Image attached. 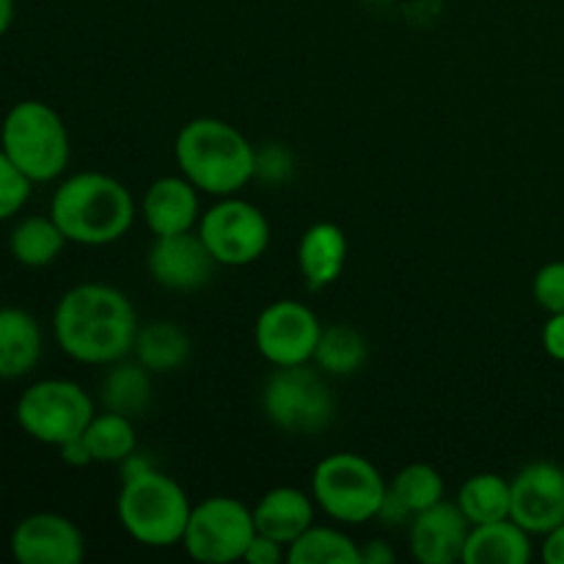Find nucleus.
<instances>
[{
	"label": "nucleus",
	"instance_id": "obj_1",
	"mask_svg": "<svg viewBox=\"0 0 564 564\" xmlns=\"http://www.w3.org/2000/svg\"><path fill=\"white\" fill-rule=\"evenodd\" d=\"M138 314L130 297L108 284L72 286L53 314L55 341L69 358L110 367L132 352Z\"/></svg>",
	"mask_w": 564,
	"mask_h": 564
},
{
	"label": "nucleus",
	"instance_id": "obj_2",
	"mask_svg": "<svg viewBox=\"0 0 564 564\" xmlns=\"http://www.w3.org/2000/svg\"><path fill=\"white\" fill-rule=\"evenodd\" d=\"M182 176L207 196H235L257 176V149L229 121L193 119L174 143Z\"/></svg>",
	"mask_w": 564,
	"mask_h": 564
},
{
	"label": "nucleus",
	"instance_id": "obj_3",
	"mask_svg": "<svg viewBox=\"0 0 564 564\" xmlns=\"http://www.w3.org/2000/svg\"><path fill=\"white\" fill-rule=\"evenodd\" d=\"M50 218L77 246H110L135 220L132 193L119 180L99 171L75 174L55 191Z\"/></svg>",
	"mask_w": 564,
	"mask_h": 564
},
{
	"label": "nucleus",
	"instance_id": "obj_4",
	"mask_svg": "<svg viewBox=\"0 0 564 564\" xmlns=\"http://www.w3.org/2000/svg\"><path fill=\"white\" fill-rule=\"evenodd\" d=\"M191 510L193 505L182 485L154 466L127 477L116 501L121 529L149 549H171L182 543Z\"/></svg>",
	"mask_w": 564,
	"mask_h": 564
},
{
	"label": "nucleus",
	"instance_id": "obj_5",
	"mask_svg": "<svg viewBox=\"0 0 564 564\" xmlns=\"http://www.w3.org/2000/svg\"><path fill=\"white\" fill-rule=\"evenodd\" d=\"M0 147L31 182L58 180L69 165V132L50 105L17 102L3 119Z\"/></svg>",
	"mask_w": 564,
	"mask_h": 564
},
{
	"label": "nucleus",
	"instance_id": "obj_6",
	"mask_svg": "<svg viewBox=\"0 0 564 564\" xmlns=\"http://www.w3.org/2000/svg\"><path fill=\"white\" fill-rule=\"evenodd\" d=\"M386 490L378 468L352 452L328 455L317 463L312 477L314 501L339 523H367L378 518Z\"/></svg>",
	"mask_w": 564,
	"mask_h": 564
},
{
	"label": "nucleus",
	"instance_id": "obj_7",
	"mask_svg": "<svg viewBox=\"0 0 564 564\" xmlns=\"http://www.w3.org/2000/svg\"><path fill=\"white\" fill-rule=\"evenodd\" d=\"M262 411L270 424L292 435H312L336 416V400L317 369L306 364L275 367L262 389Z\"/></svg>",
	"mask_w": 564,
	"mask_h": 564
},
{
	"label": "nucleus",
	"instance_id": "obj_8",
	"mask_svg": "<svg viewBox=\"0 0 564 564\" xmlns=\"http://www.w3.org/2000/svg\"><path fill=\"white\" fill-rule=\"evenodd\" d=\"M91 419V397L72 380H39L22 391L17 402L22 433L47 446H64L66 441L80 438Z\"/></svg>",
	"mask_w": 564,
	"mask_h": 564
},
{
	"label": "nucleus",
	"instance_id": "obj_9",
	"mask_svg": "<svg viewBox=\"0 0 564 564\" xmlns=\"http://www.w3.org/2000/svg\"><path fill=\"white\" fill-rule=\"evenodd\" d=\"M253 538V510L231 496H209L191 510L182 545L196 562L229 564L246 556Z\"/></svg>",
	"mask_w": 564,
	"mask_h": 564
},
{
	"label": "nucleus",
	"instance_id": "obj_10",
	"mask_svg": "<svg viewBox=\"0 0 564 564\" xmlns=\"http://www.w3.org/2000/svg\"><path fill=\"white\" fill-rule=\"evenodd\" d=\"M198 235L224 268H246L264 257L270 246V224L262 209L242 198L224 196L202 213Z\"/></svg>",
	"mask_w": 564,
	"mask_h": 564
},
{
	"label": "nucleus",
	"instance_id": "obj_11",
	"mask_svg": "<svg viewBox=\"0 0 564 564\" xmlns=\"http://www.w3.org/2000/svg\"><path fill=\"white\" fill-rule=\"evenodd\" d=\"M319 334L323 325L312 308L297 301H275L259 314L253 341L273 367H295L312 361Z\"/></svg>",
	"mask_w": 564,
	"mask_h": 564
},
{
	"label": "nucleus",
	"instance_id": "obj_12",
	"mask_svg": "<svg viewBox=\"0 0 564 564\" xmlns=\"http://www.w3.org/2000/svg\"><path fill=\"white\" fill-rule=\"evenodd\" d=\"M147 268L154 284L171 292H196L213 281L215 257L204 246L198 231H180V235L154 237L147 253Z\"/></svg>",
	"mask_w": 564,
	"mask_h": 564
},
{
	"label": "nucleus",
	"instance_id": "obj_13",
	"mask_svg": "<svg viewBox=\"0 0 564 564\" xmlns=\"http://www.w3.org/2000/svg\"><path fill=\"white\" fill-rule=\"evenodd\" d=\"M510 518L529 534H545L564 523V468L532 463L510 482Z\"/></svg>",
	"mask_w": 564,
	"mask_h": 564
},
{
	"label": "nucleus",
	"instance_id": "obj_14",
	"mask_svg": "<svg viewBox=\"0 0 564 564\" xmlns=\"http://www.w3.org/2000/svg\"><path fill=\"white\" fill-rule=\"evenodd\" d=\"M11 554L20 564H77L86 554V543L69 518L36 512L17 523Z\"/></svg>",
	"mask_w": 564,
	"mask_h": 564
},
{
	"label": "nucleus",
	"instance_id": "obj_15",
	"mask_svg": "<svg viewBox=\"0 0 564 564\" xmlns=\"http://www.w3.org/2000/svg\"><path fill=\"white\" fill-rule=\"evenodd\" d=\"M471 523L460 507L449 501L416 512L411 521V554L422 564H455L463 562Z\"/></svg>",
	"mask_w": 564,
	"mask_h": 564
},
{
	"label": "nucleus",
	"instance_id": "obj_16",
	"mask_svg": "<svg viewBox=\"0 0 564 564\" xmlns=\"http://www.w3.org/2000/svg\"><path fill=\"white\" fill-rule=\"evenodd\" d=\"M141 215L154 237L191 231L202 218L198 187L187 176H163L143 196Z\"/></svg>",
	"mask_w": 564,
	"mask_h": 564
},
{
	"label": "nucleus",
	"instance_id": "obj_17",
	"mask_svg": "<svg viewBox=\"0 0 564 564\" xmlns=\"http://www.w3.org/2000/svg\"><path fill=\"white\" fill-rule=\"evenodd\" d=\"M253 527L264 538L279 540L281 545L295 543L308 527H314L312 499L297 488L270 490L253 507Z\"/></svg>",
	"mask_w": 564,
	"mask_h": 564
},
{
	"label": "nucleus",
	"instance_id": "obj_18",
	"mask_svg": "<svg viewBox=\"0 0 564 564\" xmlns=\"http://www.w3.org/2000/svg\"><path fill=\"white\" fill-rule=\"evenodd\" d=\"M532 560L529 532L512 518L471 527L463 551L466 564H527Z\"/></svg>",
	"mask_w": 564,
	"mask_h": 564
},
{
	"label": "nucleus",
	"instance_id": "obj_19",
	"mask_svg": "<svg viewBox=\"0 0 564 564\" xmlns=\"http://www.w3.org/2000/svg\"><path fill=\"white\" fill-rule=\"evenodd\" d=\"M42 358V328L22 308H0V378L17 380L33 372Z\"/></svg>",
	"mask_w": 564,
	"mask_h": 564
},
{
	"label": "nucleus",
	"instance_id": "obj_20",
	"mask_svg": "<svg viewBox=\"0 0 564 564\" xmlns=\"http://www.w3.org/2000/svg\"><path fill=\"white\" fill-rule=\"evenodd\" d=\"M347 262V237L336 224H314L297 246V264L312 290L334 284Z\"/></svg>",
	"mask_w": 564,
	"mask_h": 564
},
{
	"label": "nucleus",
	"instance_id": "obj_21",
	"mask_svg": "<svg viewBox=\"0 0 564 564\" xmlns=\"http://www.w3.org/2000/svg\"><path fill=\"white\" fill-rule=\"evenodd\" d=\"M132 352H135V361L143 364L152 375L176 372L191 358V336L176 323L158 319L147 328H138Z\"/></svg>",
	"mask_w": 564,
	"mask_h": 564
},
{
	"label": "nucleus",
	"instance_id": "obj_22",
	"mask_svg": "<svg viewBox=\"0 0 564 564\" xmlns=\"http://www.w3.org/2000/svg\"><path fill=\"white\" fill-rule=\"evenodd\" d=\"M99 397H102L105 411L124 413L130 419L141 416L152 402V372L143 364H127L121 358V361L110 364Z\"/></svg>",
	"mask_w": 564,
	"mask_h": 564
},
{
	"label": "nucleus",
	"instance_id": "obj_23",
	"mask_svg": "<svg viewBox=\"0 0 564 564\" xmlns=\"http://www.w3.org/2000/svg\"><path fill=\"white\" fill-rule=\"evenodd\" d=\"M66 242L69 240L58 229V224L53 218H42V215L20 220L9 237L11 257L25 268H47L50 262L58 259Z\"/></svg>",
	"mask_w": 564,
	"mask_h": 564
},
{
	"label": "nucleus",
	"instance_id": "obj_24",
	"mask_svg": "<svg viewBox=\"0 0 564 564\" xmlns=\"http://www.w3.org/2000/svg\"><path fill=\"white\" fill-rule=\"evenodd\" d=\"M290 564H358L356 540L347 538L339 529L308 527L295 543L286 545Z\"/></svg>",
	"mask_w": 564,
	"mask_h": 564
},
{
	"label": "nucleus",
	"instance_id": "obj_25",
	"mask_svg": "<svg viewBox=\"0 0 564 564\" xmlns=\"http://www.w3.org/2000/svg\"><path fill=\"white\" fill-rule=\"evenodd\" d=\"M457 507L471 527L510 518V482L499 474H477L460 488Z\"/></svg>",
	"mask_w": 564,
	"mask_h": 564
},
{
	"label": "nucleus",
	"instance_id": "obj_26",
	"mask_svg": "<svg viewBox=\"0 0 564 564\" xmlns=\"http://www.w3.org/2000/svg\"><path fill=\"white\" fill-rule=\"evenodd\" d=\"M83 441H86L94 463H121L138 446L132 419L116 411L94 413L86 433H83Z\"/></svg>",
	"mask_w": 564,
	"mask_h": 564
},
{
	"label": "nucleus",
	"instance_id": "obj_27",
	"mask_svg": "<svg viewBox=\"0 0 564 564\" xmlns=\"http://www.w3.org/2000/svg\"><path fill=\"white\" fill-rule=\"evenodd\" d=\"M367 339L358 334L350 325H330L323 328L317 341V350H314V361L323 372L336 375V378H345V375L358 372L367 361Z\"/></svg>",
	"mask_w": 564,
	"mask_h": 564
},
{
	"label": "nucleus",
	"instance_id": "obj_28",
	"mask_svg": "<svg viewBox=\"0 0 564 564\" xmlns=\"http://www.w3.org/2000/svg\"><path fill=\"white\" fill-rule=\"evenodd\" d=\"M391 490L416 516V512L444 501V477L438 474V468L427 466V463H411L397 474Z\"/></svg>",
	"mask_w": 564,
	"mask_h": 564
},
{
	"label": "nucleus",
	"instance_id": "obj_29",
	"mask_svg": "<svg viewBox=\"0 0 564 564\" xmlns=\"http://www.w3.org/2000/svg\"><path fill=\"white\" fill-rule=\"evenodd\" d=\"M33 182L11 163L9 154L0 147V220L11 218L25 207L28 196H31Z\"/></svg>",
	"mask_w": 564,
	"mask_h": 564
},
{
	"label": "nucleus",
	"instance_id": "obj_30",
	"mask_svg": "<svg viewBox=\"0 0 564 564\" xmlns=\"http://www.w3.org/2000/svg\"><path fill=\"white\" fill-rule=\"evenodd\" d=\"M534 301L549 314H564V262H549L538 270Z\"/></svg>",
	"mask_w": 564,
	"mask_h": 564
},
{
	"label": "nucleus",
	"instance_id": "obj_31",
	"mask_svg": "<svg viewBox=\"0 0 564 564\" xmlns=\"http://www.w3.org/2000/svg\"><path fill=\"white\" fill-rule=\"evenodd\" d=\"M295 171V160H292L290 149L281 143H268L262 152H257V176L270 182V185H281Z\"/></svg>",
	"mask_w": 564,
	"mask_h": 564
},
{
	"label": "nucleus",
	"instance_id": "obj_32",
	"mask_svg": "<svg viewBox=\"0 0 564 564\" xmlns=\"http://www.w3.org/2000/svg\"><path fill=\"white\" fill-rule=\"evenodd\" d=\"M281 560H286V551L279 540L264 538V534L257 532V538L251 540V545L246 549V556L242 562L248 564H279Z\"/></svg>",
	"mask_w": 564,
	"mask_h": 564
},
{
	"label": "nucleus",
	"instance_id": "obj_33",
	"mask_svg": "<svg viewBox=\"0 0 564 564\" xmlns=\"http://www.w3.org/2000/svg\"><path fill=\"white\" fill-rule=\"evenodd\" d=\"M378 518L386 523V527H402V523L411 521L413 512L408 510V507L402 505L400 496L389 488L383 496V505H380V510H378Z\"/></svg>",
	"mask_w": 564,
	"mask_h": 564
},
{
	"label": "nucleus",
	"instance_id": "obj_34",
	"mask_svg": "<svg viewBox=\"0 0 564 564\" xmlns=\"http://www.w3.org/2000/svg\"><path fill=\"white\" fill-rule=\"evenodd\" d=\"M543 347L551 358L564 361V314H551L543 328Z\"/></svg>",
	"mask_w": 564,
	"mask_h": 564
},
{
	"label": "nucleus",
	"instance_id": "obj_35",
	"mask_svg": "<svg viewBox=\"0 0 564 564\" xmlns=\"http://www.w3.org/2000/svg\"><path fill=\"white\" fill-rule=\"evenodd\" d=\"M358 556H361L358 564H391L397 560L394 549L386 540H372L367 545H358Z\"/></svg>",
	"mask_w": 564,
	"mask_h": 564
},
{
	"label": "nucleus",
	"instance_id": "obj_36",
	"mask_svg": "<svg viewBox=\"0 0 564 564\" xmlns=\"http://www.w3.org/2000/svg\"><path fill=\"white\" fill-rule=\"evenodd\" d=\"M543 562L545 564H564V523L543 534Z\"/></svg>",
	"mask_w": 564,
	"mask_h": 564
},
{
	"label": "nucleus",
	"instance_id": "obj_37",
	"mask_svg": "<svg viewBox=\"0 0 564 564\" xmlns=\"http://www.w3.org/2000/svg\"><path fill=\"white\" fill-rule=\"evenodd\" d=\"M58 449H61V457H64V463H69V466H88V463H94L91 455H88V446L86 441H83V435L75 441H66V444L58 446Z\"/></svg>",
	"mask_w": 564,
	"mask_h": 564
},
{
	"label": "nucleus",
	"instance_id": "obj_38",
	"mask_svg": "<svg viewBox=\"0 0 564 564\" xmlns=\"http://www.w3.org/2000/svg\"><path fill=\"white\" fill-rule=\"evenodd\" d=\"M14 20V0H0V36L11 28Z\"/></svg>",
	"mask_w": 564,
	"mask_h": 564
}]
</instances>
